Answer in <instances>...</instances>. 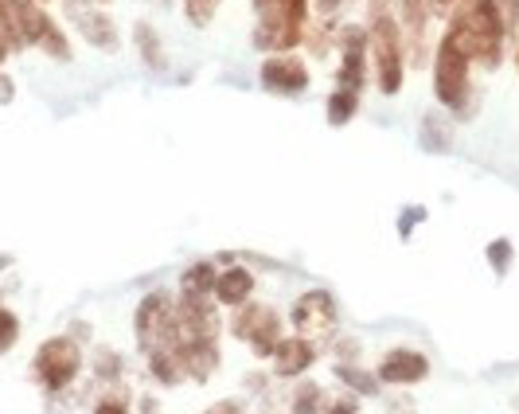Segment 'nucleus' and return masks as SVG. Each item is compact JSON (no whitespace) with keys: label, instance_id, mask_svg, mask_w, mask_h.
Listing matches in <instances>:
<instances>
[{"label":"nucleus","instance_id":"obj_14","mask_svg":"<svg viewBox=\"0 0 519 414\" xmlns=\"http://www.w3.org/2000/svg\"><path fill=\"white\" fill-rule=\"evenodd\" d=\"M168 348H172L184 380H196V383H207L219 371V364H223L219 340H200V336H191V340H172Z\"/></svg>","mask_w":519,"mask_h":414},{"label":"nucleus","instance_id":"obj_8","mask_svg":"<svg viewBox=\"0 0 519 414\" xmlns=\"http://www.w3.org/2000/svg\"><path fill=\"white\" fill-rule=\"evenodd\" d=\"M172 317H176V301L164 290H152L141 297V305L133 313V332H137V348L145 356L172 344Z\"/></svg>","mask_w":519,"mask_h":414},{"label":"nucleus","instance_id":"obj_25","mask_svg":"<svg viewBox=\"0 0 519 414\" xmlns=\"http://www.w3.org/2000/svg\"><path fill=\"white\" fill-rule=\"evenodd\" d=\"M129 410H133V395H129V387L113 383L110 391L94 403V410H90V414H129Z\"/></svg>","mask_w":519,"mask_h":414},{"label":"nucleus","instance_id":"obj_35","mask_svg":"<svg viewBox=\"0 0 519 414\" xmlns=\"http://www.w3.org/2000/svg\"><path fill=\"white\" fill-rule=\"evenodd\" d=\"M308 5H313V8H317V16H332V12H336V8H340V5H344V0H308Z\"/></svg>","mask_w":519,"mask_h":414},{"label":"nucleus","instance_id":"obj_17","mask_svg":"<svg viewBox=\"0 0 519 414\" xmlns=\"http://www.w3.org/2000/svg\"><path fill=\"white\" fill-rule=\"evenodd\" d=\"M250 293H254V274L246 266H235L230 262L227 270H219V278H215V305H227V309H239L250 301Z\"/></svg>","mask_w":519,"mask_h":414},{"label":"nucleus","instance_id":"obj_37","mask_svg":"<svg viewBox=\"0 0 519 414\" xmlns=\"http://www.w3.org/2000/svg\"><path fill=\"white\" fill-rule=\"evenodd\" d=\"M141 407H145L141 414H161V403H157V399H145V403H141Z\"/></svg>","mask_w":519,"mask_h":414},{"label":"nucleus","instance_id":"obj_39","mask_svg":"<svg viewBox=\"0 0 519 414\" xmlns=\"http://www.w3.org/2000/svg\"><path fill=\"white\" fill-rule=\"evenodd\" d=\"M94 5H110V0H94Z\"/></svg>","mask_w":519,"mask_h":414},{"label":"nucleus","instance_id":"obj_28","mask_svg":"<svg viewBox=\"0 0 519 414\" xmlns=\"http://www.w3.org/2000/svg\"><path fill=\"white\" fill-rule=\"evenodd\" d=\"M16 340H20V317L0 301V356H8L16 348Z\"/></svg>","mask_w":519,"mask_h":414},{"label":"nucleus","instance_id":"obj_12","mask_svg":"<svg viewBox=\"0 0 519 414\" xmlns=\"http://www.w3.org/2000/svg\"><path fill=\"white\" fill-rule=\"evenodd\" d=\"M258 83H262V90H269V94H305L308 90V67L301 59L293 55V51H274L262 71H258Z\"/></svg>","mask_w":519,"mask_h":414},{"label":"nucleus","instance_id":"obj_21","mask_svg":"<svg viewBox=\"0 0 519 414\" xmlns=\"http://www.w3.org/2000/svg\"><path fill=\"white\" fill-rule=\"evenodd\" d=\"M133 40H137V51H141V59H145V67H149V71H164V67H168L164 44L157 40V32H152V24L141 20L137 28H133Z\"/></svg>","mask_w":519,"mask_h":414},{"label":"nucleus","instance_id":"obj_5","mask_svg":"<svg viewBox=\"0 0 519 414\" xmlns=\"http://www.w3.org/2000/svg\"><path fill=\"white\" fill-rule=\"evenodd\" d=\"M83 344L74 340V336H47V340L35 348L32 356V380L40 383L44 395H63L67 387L79 380L83 371Z\"/></svg>","mask_w":519,"mask_h":414},{"label":"nucleus","instance_id":"obj_13","mask_svg":"<svg viewBox=\"0 0 519 414\" xmlns=\"http://www.w3.org/2000/svg\"><path fill=\"white\" fill-rule=\"evenodd\" d=\"M375 380H379V383H391V387H414V383L430 380V360H426L418 348L398 344V348H391V352L379 360V368H375Z\"/></svg>","mask_w":519,"mask_h":414},{"label":"nucleus","instance_id":"obj_34","mask_svg":"<svg viewBox=\"0 0 519 414\" xmlns=\"http://www.w3.org/2000/svg\"><path fill=\"white\" fill-rule=\"evenodd\" d=\"M12 98H16V83H12L8 79V74L5 71H0V106H8V102Z\"/></svg>","mask_w":519,"mask_h":414},{"label":"nucleus","instance_id":"obj_20","mask_svg":"<svg viewBox=\"0 0 519 414\" xmlns=\"http://www.w3.org/2000/svg\"><path fill=\"white\" fill-rule=\"evenodd\" d=\"M359 110V90H348V86H336L328 94V106H324V118H328L332 129H344L348 122L356 118Z\"/></svg>","mask_w":519,"mask_h":414},{"label":"nucleus","instance_id":"obj_6","mask_svg":"<svg viewBox=\"0 0 519 414\" xmlns=\"http://www.w3.org/2000/svg\"><path fill=\"white\" fill-rule=\"evenodd\" d=\"M8 8H12V20H16V32H20L24 47H40L44 55L59 59V63L74 59L67 32L51 20V12L40 5V0H8Z\"/></svg>","mask_w":519,"mask_h":414},{"label":"nucleus","instance_id":"obj_32","mask_svg":"<svg viewBox=\"0 0 519 414\" xmlns=\"http://www.w3.org/2000/svg\"><path fill=\"white\" fill-rule=\"evenodd\" d=\"M496 12L504 20V32H515L519 28V0H496Z\"/></svg>","mask_w":519,"mask_h":414},{"label":"nucleus","instance_id":"obj_15","mask_svg":"<svg viewBox=\"0 0 519 414\" xmlns=\"http://www.w3.org/2000/svg\"><path fill=\"white\" fill-rule=\"evenodd\" d=\"M430 16H434L430 0H398L395 20L402 28V44L410 40V47H406L410 67H422V59H426V28H430Z\"/></svg>","mask_w":519,"mask_h":414},{"label":"nucleus","instance_id":"obj_40","mask_svg":"<svg viewBox=\"0 0 519 414\" xmlns=\"http://www.w3.org/2000/svg\"><path fill=\"white\" fill-rule=\"evenodd\" d=\"M515 67H519V51H515Z\"/></svg>","mask_w":519,"mask_h":414},{"label":"nucleus","instance_id":"obj_27","mask_svg":"<svg viewBox=\"0 0 519 414\" xmlns=\"http://www.w3.org/2000/svg\"><path fill=\"white\" fill-rule=\"evenodd\" d=\"M94 375L102 383H122V356L113 348H98L94 352Z\"/></svg>","mask_w":519,"mask_h":414},{"label":"nucleus","instance_id":"obj_31","mask_svg":"<svg viewBox=\"0 0 519 414\" xmlns=\"http://www.w3.org/2000/svg\"><path fill=\"white\" fill-rule=\"evenodd\" d=\"M422 219H426V207H422V203L402 207V212H398V239H410V235H414V227H418Z\"/></svg>","mask_w":519,"mask_h":414},{"label":"nucleus","instance_id":"obj_16","mask_svg":"<svg viewBox=\"0 0 519 414\" xmlns=\"http://www.w3.org/2000/svg\"><path fill=\"white\" fill-rule=\"evenodd\" d=\"M317 360V344L305 340V336H281L278 352H274V375L278 380H297L313 368Z\"/></svg>","mask_w":519,"mask_h":414},{"label":"nucleus","instance_id":"obj_19","mask_svg":"<svg viewBox=\"0 0 519 414\" xmlns=\"http://www.w3.org/2000/svg\"><path fill=\"white\" fill-rule=\"evenodd\" d=\"M215 278H219V266L211 258H203V262H191L184 274H180V293H196V297H211L215 290Z\"/></svg>","mask_w":519,"mask_h":414},{"label":"nucleus","instance_id":"obj_18","mask_svg":"<svg viewBox=\"0 0 519 414\" xmlns=\"http://www.w3.org/2000/svg\"><path fill=\"white\" fill-rule=\"evenodd\" d=\"M418 141H422L426 153H449V145H453V122L446 118V113L430 110V113L422 118V133H418Z\"/></svg>","mask_w":519,"mask_h":414},{"label":"nucleus","instance_id":"obj_26","mask_svg":"<svg viewBox=\"0 0 519 414\" xmlns=\"http://www.w3.org/2000/svg\"><path fill=\"white\" fill-rule=\"evenodd\" d=\"M324 407V387L320 383H301L289 403V414H320Z\"/></svg>","mask_w":519,"mask_h":414},{"label":"nucleus","instance_id":"obj_1","mask_svg":"<svg viewBox=\"0 0 519 414\" xmlns=\"http://www.w3.org/2000/svg\"><path fill=\"white\" fill-rule=\"evenodd\" d=\"M449 35L480 67H500L508 32H504L496 0H457V8L449 12Z\"/></svg>","mask_w":519,"mask_h":414},{"label":"nucleus","instance_id":"obj_36","mask_svg":"<svg viewBox=\"0 0 519 414\" xmlns=\"http://www.w3.org/2000/svg\"><path fill=\"white\" fill-rule=\"evenodd\" d=\"M430 5H434V16H449L457 8V0H430Z\"/></svg>","mask_w":519,"mask_h":414},{"label":"nucleus","instance_id":"obj_38","mask_svg":"<svg viewBox=\"0 0 519 414\" xmlns=\"http://www.w3.org/2000/svg\"><path fill=\"white\" fill-rule=\"evenodd\" d=\"M8 55H12V51H8V47H5V44H0V63H5V59H8Z\"/></svg>","mask_w":519,"mask_h":414},{"label":"nucleus","instance_id":"obj_29","mask_svg":"<svg viewBox=\"0 0 519 414\" xmlns=\"http://www.w3.org/2000/svg\"><path fill=\"white\" fill-rule=\"evenodd\" d=\"M215 8H219V0H184V16L196 24V28H207V24H211Z\"/></svg>","mask_w":519,"mask_h":414},{"label":"nucleus","instance_id":"obj_3","mask_svg":"<svg viewBox=\"0 0 519 414\" xmlns=\"http://www.w3.org/2000/svg\"><path fill=\"white\" fill-rule=\"evenodd\" d=\"M469 55L461 44L446 32L434 55V94L453 118H469L473 113V79H469Z\"/></svg>","mask_w":519,"mask_h":414},{"label":"nucleus","instance_id":"obj_7","mask_svg":"<svg viewBox=\"0 0 519 414\" xmlns=\"http://www.w3.org/2000/svg\"><path fill=\"white\" fill-rule=\"evenodd\" d=\"M230 332L250 348L258 360H274L278 344H281V313L274 305H239Z\"/></svg>","mask_w":519,"mask_h":414},{"label":"nucleus","instance_id":"obj_23","mask_svg":"<svg viewBox=\"0 0 519 414\" xmlns=\"http://www.w3.org/2000/svg\"><path fill=\"white\" fill-rule=\"evenodd\" d=\"M149 375H152L157 383H164V387L184 383V371H180L172 348H157V352H149Z\"/></svg>","mask_w":519,"mask_h":414},{"label":"nucleus","instance_id":"obj_30","mask_svg":"<svg viewBox=\"0 0 519 414\" xmlns=\"http://www.w3.org/2000/svg\"><path fill=\"white\" fill-rule=\"evenodd\" d=\"M320 414H359V395L356 391H344L336 395V399H324V407H320Z\"/></svg>","mask_w":519,"mask_h":414},{"label":"nucleus","instance_id":"obj_2","mask_svg":"<svg viewBox=\"0 0 519 414\" xmlns=\"http://www.w3.org/2000/svg\"><path fill=\"white\" fill-rule=\"evenodd\" d=\"M308 0H254L258 28H254V47L262 51H293L305 44L308 28Z\"/></svg>","mask_w":519,"mask_h":414},{"label":"nucleus","instance_id":"obj_4","mask_svg":"<svg viewBox=\"0 0 519 414\" xmlns=\"http://www.w3.org/2000/svg\"><path fill=\"white\" fill-rule=\"evenodd\" d=\"M367 63L375 67V83L387 98L402 90V74H406V44H402V28L391 12L371 16L367 28Z\"/></svg>","mask_w":519,"mask_h":414},{"label":"nucleus","instance_id":"obj_10","mask_svg":"<svg viewBox=\"0 0 519 414\" xmlns=\"http://www.w3.org/2000/svg\"><path fill=\"white\" fill-rule=\"evenodd\" d=\"M67 16L74 24V32H79L94 51H106V55H113V51L122 47L118 24H113L110 12L102 8V5H94V0H67Z\"/></svg>","mask_w":519,"mask_h":414},{"label":"nucleus","instance_id":"obj_41","mask_svg":"<svg viewBox=\"0 0 519 414\" xmlns=\"http://www.w3.org/2000/svg\"><path fill=\"white\" fill-rule=\"evenodd\" d=\"M40 5H47V0H40Z\"/></svg>","mask_w":519,"mask_h":414},{"label":"nucleus","instance_id":"obj_24","mask_svg":"<svg viewBox=\"0 0 519 414\" xmlns=\"http://www.w3.org/2000/svg\"><path fill=\"white\" fill-rule=\"evenodd\" d=\"M485 258H488V266H492V274L496 278H508L512 274V262H515V247H512V239H492L488 247H485Z\"/></svg>","mask_w":519,"mask_h":414},{"label":"nucleus","instance_id":"obj_22","mask_svg":"<svg viewBox=\"0 0 519 414\" xmlns=\"http://www.w3.org/2000/svg\"><path fill=\"white\" fill-rule=\"evenodd\" d=\"M336 380H340V387H348V391H356L359 399L379 395V387H383L371 371H363V368H356V364H336Z\"/></svg>","mask_w":519,"mask_h":414},{"label":"nucleus","instance_id":"obj_11","mask_svg":"<svg viewBox=\"0 0 519 414\" xmlns=\"http://www.w3.org/2000/svg\"><path fill=\"white\" fill-rule=\"evenodd\" d=\"M336 44H340V67H336V86L359 90L367 86V28H344L336 32Z\"/></svg>","mask_w":519,"mask_h":414},{"label":"nucleus","instance_id":"obj_33","mask_svg":"<svg viewBox=\"0 0 519 414\" xmlns=\"http://www.w3.org/2000/svg\"><path fill=\"white\" fill-rule=\"evenodd\" d=\"M203 414H242V403H239V399H223V403L207 407Z\"/></svg>","mask_w":519,"mask_h":414},{"label":"nucleus","instance_id":"obj_9","mask_svg":"<svg viewBox=\"0 0 519 414\" xmlns=\"http://www.w3.org/2000/svg\"><path fill=\"white\" fill-rule=\"evenodd\" d=\"M289 320L297 336H305V340H324V336H332L336 325H340V305H336V297L328 290H308L293 301L289 309Z\"/></svg>","mask_w":519,"mask_h":414}]
</instances>
